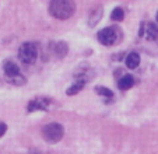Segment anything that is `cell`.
I'll return each instance as SVG.
<instances>
[{
    "mask_svg": "<svg viewBox=\"0 0 158 154\" xmlns=\"http://www.w3.org/2000/svg\"><path fill=\"white\" fill-rule=\"evenodd\" d=\"M55 102L52 98L49 97H36L31 100L27 105L28 112H35V111H51L55 107Z\"/></svg>",
    "mask_w": 158,
    "mask_h": 154,
    "instance_id": "5",
    "label": "cell"
},
{
    "mask_svg": "<svg viewBox=\"0 0 158 154\" xmlns=\"http://www.w3.org/2000/svg\"><path fill=\"white\" fill-rule=\"evenodd\" d=\"M94 91H95L98 95H101V97L114 98V91H112L110 88H108V87H105V86H95Z\"/></svg>",
    "mask_w": 158,
    "mask_h": 154,
    "instance_id": "14",
    "label": "cell"
},
{
    "mask_svg": "<svg viewBox=\"0 0 158 154\" xmlns=\"http://www.w3.org/2000/svg\"><path fill=\"white\" fill-rule=\"evenodd\" d=\"M28 154H42V153L38 150V148H35V147H34V148H31V150L28 151Z\"/></svg>",
    "mask_w": 158,
    "mask_h": 154,
    "instance_id": "18",
    "label": "cell"
},
{
    "mask_svg": "<svg viewBox=\"0 0 158 154\" xmlns=\"http://www.w3.org/2000/svg\"><path fill=\"white\" fill-rule=\"evenodd\" d=\"M7 83L13 84V86L21 87V86H24V84H27V79H25L23 74H20V76H15V77H11V79H7Z\"/></svg>",
    "mask_w": 158,
    "mask_h": 154,
    "instance_id": "16",
    "label": "cell"
},
{
    "mask_svg": "<svg viewBox=\"0 0 158 154\" xmlns=\"http://www.w3.org/2000/svg\"><path fill=\"white\" fill-rule=\"evenodd\" d=\"M140 55L137 53V52H130V53L126 56L125 59V63H126V67L130 69V70H134V69H137L139 65H140Z\"/></svg>",
    "mask_w": 158,
    "mask_h": 154,
    "instance_id": "11",
    "label": "cell"
},
{
    "mask_svg": "<svg viewBox=\"0 0 158 154\" xmlns=\"http://www.w3.org/2000/svg\"><path fill=\"white\" fill-rule=\"evenodd\" d=\"M7 132V125L4 122H0V137H3Z\"/></svg>",
    "mask_w": 158,
    "mask_h": 154,
    "instance_id": "17",
    "label": "cell"
},
{
    "mask_svg": "<svg viewBox=\"0 0 158 154\" xmlns=\"http://www.w3.org/2000/svg\"><path fill=\"white\" fill-rule=\"evenodd\" d=\"M133 86H134V77L131 74H123L118 80V88L120 91H126V90L131 88Z\"/></svg>",
    "mask_w": 158,
    "mask_h": 154,
    "instance_id": "10",
    "label": "cell"
},
{
    "mask_svg": "<svg viewBox=\"0 0 158 154\" xmlns=\"http://www.w3.org/2000/svg\"><path fill=\"white\" fill-rule=\"evenodd\" d=\"M18 58L25 65H34L38 58V48L32 42H24L18 48Z\"/></svg>",
    "mask_w": 158,
    "mask_h": 154,
    "instance_id": "4",
    "label": "cell"
},
{
    "mask_svg": "<svg viewBox=\"0 0 158 154\" xmlns=\"http://www.w3.org/2000/svg\"><path fill=\"white\" fill-rule=\"evenodd\" d=\"M42 137L48 143H59L64 136V127L59 122H51L42 127Z\"/></svg>",
    "mask_w": 158,
    "mask_h": 154,
    "instance_id": "3",
    "label": "cell"
},
{
    "mask_svg": "<svg viewBox=\"0 0 158 154\" xmlns=\"http://www.w3.org/2000/svg\"><path fill=\"white\" fill-rule=\"evenodd\" d=\"M140 36H146L148 41H157L158 39V27L154 23H146L141 24V30H140Z\"/></svg>",
    "mask_w": 158,
    "mask_h": 154,
    "instance_id": "7",
    "label": "cell"
},
{
    "mask_svg": "<svg viewBox=\"0 0 158 154\" xmlns=\"http://www.w3.org/2000/svg\"><path fill=\"white\" fill-rule=\"evenodd\" d=\"M101 18H102V7H95L94 10H91L89 11V17H88L89 27H95Z\"/></svg>",
    "mask_w": 158,
    "mask_h": 154,
    "instance_id": "13",
    "label": "cell"
},
{
    "mask_svg": "<svg viewBox=\"0 0 158 154\" xmlns=\"http://www.w3.org/2000/svg\"><path fill=\"white\" fill-rule=\"evenodd\" d=\"M155 20H157V23H158V11H157V15H155Z\"/></svg>",
    "mask_w": 158,
    "mask_h": 154,
    "instance_id": "19",
    "label": "cell"
},
{
    "mask_svg": "<svg viewBox=\"0 0 158 154\" xmlns=\"http://www.w3.org/2000/svg\"><path fill=\"white\" fill-rule=\"evenodd\" d=\"M85 81L83 80H78V79H74V81H73V84L69 87V88L66 90V94L70 95V97H73V95L78 94V92L81 91V90L84 88V86H85Z\"/></svg>",
    "mask_w": 158,
    "mask_h": 154,
    "instance_id": "12",
    "label": "cell"
},
{
    "mask_svg": "<svg viewBox=\"0 0 158 154\" xmlns=\"http://www.w3.org/2000/svg\"><path fill=\"white\" fill-rule=\"evenodd\" d=\"M3 71H4L7 79L20 76V67H18V65L15 62H13V60H4L3 62Z\"/></svg>",
    "mask_w": 158,
    "mask_h": 154,
    "instance_id": "9",
    "label": "cell"
},
{
    "mask_svg": "<svg viewBox=\"0 0 158 154\" xmlns=\"http://www.w3.org/2000/svg\"><path fill=\"white\" fill-rule=\"evenodd\" d=\"M48 11L56 20H67L76 13V3L70 0H53L49 3Z\"/></svg>",
    "mask_w": 158,
    "mask_h": 154,
    "instance_id": "1",
    "label": "cell"
},
{
    "mask_svg": "<svg viewBox=\"0 0 158 154\" xmlns=\"http://www.w3.org/2000/svg\"><path fill=\"white\" fill-rule=\"evenodd\" d=\"M51 49L55 56H57L59 59H63L66 55L69 53V45L64 41H57V42L51 44Z\"/></svg>",
    "mask_w": 158,
    "mask_h": 154,
    "instance_id": "8",
    "label": "cell"
},
{
    "mask_svg": "<svg viewBox=\"0 0 158 154\" xmlns=\"http://www.w3.org/2000/svg\"><path fill=\"white\" fill-rule=\"evenodd\" d=\"M94 77H95V73H94V70L91 69V66H89L88 63H81V65H78L74 71V79L83 80V81H85V83L91 81Z\"/></svg>",
    "mask_w": 158,
    "mask_h": 154,
    "instance_id": "6",
    "label": "cell"
},
{
    "mask_svg": "<svg viewBox=\"0 0 158 154\" xmlns=\"http://www.w3.org/2000/svg\"><path fill=\"white\" fill-rule=\"evenodd\" d=\"M97 38H98L99 44H102L104 46H114V45L119 44L120 39H122V31L116 25L105 27L101 31H98Z\"/></svg>",
    "mask_w": 158,
    "mask_h": 154,
    "instance_id": "2",
    "label": "cell"
},
{
    "mask_svg": "<svg viewBox=\"0 0 158 154\" xmlns=\"http://www.w3.org/2000/svg\"><path fill=\"white\" fill-rule=\"evenodd\" d=\"M125 18V10L122 7H115L110 13V20L112 21H123Z\"/></svg>",
    "mask_w": 158,
    "mask_h": 154,
    "instance_id": "15",
    "label": "cell"
}]
</instances>
